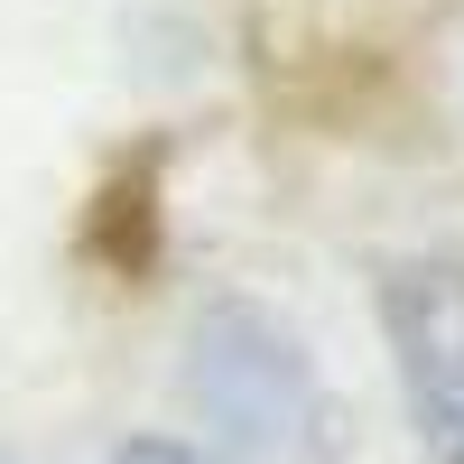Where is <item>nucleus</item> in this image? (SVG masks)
Here are the masks:
<instances>
[{"mask_svg":"<svg viewBox=\"0 0 464 464\" xmlns=\"http://www.w3.org/2000/svg\"><path fill=\"white\" fill-rule=\"evenodd\" d=\"M177 391L205 418L214 464H353V437H343V409L316 353L297 343V325H279L251 297H214L186 325Z\"/></svg>","mask_w":464,"mask_h":464,"instance_id":"f257e3e1","label":"nucleus"},{"mask_svg":"<svg viewBox=\"0 0 464 464\" xmlns=\"http://www.w3.org/2000/svg\"><path fill=\"white\" fill-rule=\"evenodd\" d=\"M381 334L409 400V428L437 464H464V260H391Z\"/></svg>","mask_w":464,"mask_h":464,"instance_id":"f03ea898","label":"nucleus"},{"mask_svg":"<svg viewBox=\"0 0 464 464\" xmlns=\"http://www.w3.org/2000/svg\"><path fill=\"white\" fill-rule=\"evenodd\" d=\"M102 464H214V455L186 446V437H130V446H111Z\"/></svg>","mask_w":464,"mask_h":464,"instance_id":"7ed1b4c3","label":"nucleus"}]
</instances>
